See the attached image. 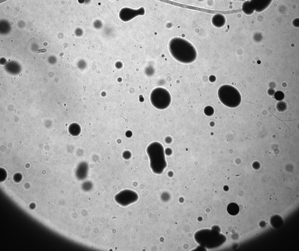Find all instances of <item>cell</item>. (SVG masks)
I'll return each mask as SVG.
<instances>
[{
	"label": "cell",
	"instance_id": "obj_1",
	"mask_svg": "<svg viewBox=\"0 0 299 251\" xmlns=\"http://www.w3.org/2000/svg\"><path fill=\"white\" fill-rule=\"evenodd\" d=\"M150 167L155 174L161 173L166 166L165 152L163 146L158 142H153L147 147Z\"/></svg>",
	"mask_w": 299,
	"mask_h": 251
},
{
	"label": "cell",
	"instance_id": "obj_2",
	"mask_svg": "<svg viewBox=\"0 0 299 251\" xmlns=\"http://www.w3.org/2000/svg\"><path fill=\"white\" fill-rule=\"evenodd\" d=\"M170 51L176 59L184 63L193 62L197 57V51L191 43L184 40L180 44L171 48Z\"/></svg>",
	"mask_w": 299,
	"mask_h": 251
},
{
	"label": "cell",
	"instance_id": "obj_3",
	"mask_svg": "<svg viewBox=\"0 0 299 251\" xmlns=\"http://www.w3.org/2000/svg\"><path fill=\"white\" fill-rule=\"evenodd\" d=\"M219 100L226 107L233 108L237 106L241 102V97L238 91L232 86L224 85L218 91Z\"/></svg>",
	"mask_w": 299,
	"mask_h": 251
},
{
	"label": "cell",
	"instance_id": "obj_4",
	"mask_svg": "<svg viewBox=\"0 0 299 251\" xmlns=\"http://www.w3.org/2000/svg\"><path fill=\"white\" fill-rule=\"evenodd\" d=\"M151 102L156 108L163 110L170 105L171 98L170 93L166 89L157 88L152 92L150 97Z\"/></svg>",
	"mask_w": 299,
	"mask_h": 251
},
{
	"label": "cell",
	"instance_id": "obj_5",
	"mask_svg": "<svg viewBox=\"0 0 299 251\" xmlns=\"http://www.w3.org/2000/svg\"><path fill=\"white\" fill-rule=\"evenodd\" d=\"M88 170V165L87 163H80L78 165L76 171V175L77 178L79 180H83L87 176Z\"/></svg>",
	"mask_w": 299,
	"mask_h": 251
},
{
	"label": "cell",
	"instance_id": "obj_6",
	"mask_svg": "<svg viewBox=\"0 0 299 251\" xmlns=\"http://www.w3.org/2000/svg\"><path fill=\"white\" fill-rule=\"evenodd\" d=\"M213 25L217 27H220L225 24V17L220 14H217L213 16L212 19Z\"/></svg>",
	"mask_w": 299,
	"mask_h": 251
},
{
	"label": "cell",
	"instance_id": "obj_7",
	"mask_svg": "<svg viewBox=\"0 0 299 251\" xmlns=\"http://www.w3.org/2000/svg\"><path fill=\"white\" fill-rule=\"evenodd\" d=\"M205 114L208 116H211L213 114L214 109L213 107L210 106L206 107L204 109Z\"/></svg>",
	"mask_w": 299,
	"mask_h": 251
},
{
	"label": "cell",
	"instance_id": "obj_8",
	"mask_svg": "<svg viewBox=\"0 0 299 251\" xmlns=\"http://www.w3.org/2000/svg\"><path fill=\"white\" fill-rule=\"evenodd\" d=\"M208 79L210 82H214L216 80V77L214 75H211L209 76Z\"/></svg>",
	"mask_w": 299,
	"mask_h": 251
},
{
	"label": "cell",
	"instance_id": "obj_9",
	"mask_svg": "<svg viewBox=\"0 0 299 251\" xmlns=\"http://www.w3.org/2000/svg\"><path fill=\"white\" fill-rule=\"evenodd\" d=\"M124 156L126 159H129L131 156V154L130 152L127 151L125 152Z\"/></svg>",
	"mask_w": 299,
	"mask_h": 251
},
{
	"label": "cell",
	"instance_id": "obj_10",
	"mask_svg": "<svg viewBox=\"0 0 299 251\" xmlns=\"http://www.w3.org/2000/svg\"><path fill=\"white\" fill-rule=\"evenodd\" d=\"M172 152L171 150L169 148H167L166 149L165 151V154L167 155H169L171 154Z\"/></svg>",
	"mask_w": 299,
	"mask_h": 251
},
{
	"label": "cell",
	"instance_id": "obj_11",
	"mask_svg": "<svg viewBox=\"0 0 299 251\" xmlns=\"http://www.w3.org/2000/svg\"><path fill=\"white\" fill-rule=\"evenodd\" d=\"M127 133L126 135H127V137H129H129L130 138V137H131L132 136V132L131 131H128V132Z\"/></svg>",
	"mask_w": 299,
	"mask_h": 251
},
{
	"label": "cell",
	"instance_id": "obj_12",
	"mask_svg": "<svg viewBox=\"0 0 299 251\" xmlns=\"http://www.w3.org/2000/svg\"><path fill=\"white\" fill-rule=\"evenodd\" d=\"M171 139L170 137H168L166 139V141L168 143H169L171 141Z\"/></svg>",
	"mask_w": 299,
	"mask_h": 251
}]
</instances>
